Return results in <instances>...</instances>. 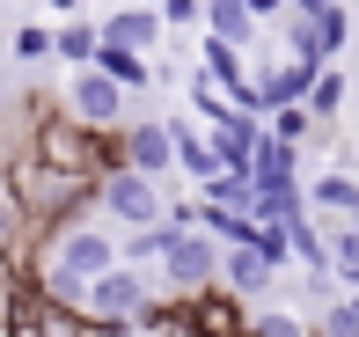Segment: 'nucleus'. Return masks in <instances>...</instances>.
<instances>
[{
	"label": "nucleus",
	"mask_w": 359,
	"mask_h": 337,
	"mask_svg": "<svg viewBox=\"0 0 359 337\" xmlns=\"http://www.w3.org/2000/svg\"><path fill=\"white\" fill-rule=\"evenodd\" d=\"M198 22H205V37H220V44H235V52H242V44L257 37V15L242 8V0H205V15H198Z\"/></svg>",
	"instance_id": "14"
},
{
	"label": "nucleus",
	"mask_w": 359,
	"mask_h": 337,
	"mask_svg": "<svg viewBox=\"0 0 359 337\" xmlns=\"http://www.w3.org/2000/svg\"><path fill=\"white\" fill-rule=\"evenodd\" d=\"M293 8H301V15H316V8H330V0H293Z\"/></svg>",
	"instance_id": "29"
},
{
	"label": "nucleus",
	"mask_w": 359,
	"mask_h": 337,
	"mask_svg": "<svg viewBox=\"0 0 359 337\" xmlns=\"http://www.w3.org/2000/svg\"><path fill=\"white\" fill-rule=\"evenodd\" d=\"M37 249L52 256L67 279H81V286H88V279H103V271L118 264V235H103L88 213H81V220H67V228H52V235H37Z\"/></svg>",
	"instance_id": "3"
},
{
	"label": "nucleus",
	"mask_w": 359,
	"mask_h": 337,
	"mask_svg": "<svg viewBox=\"0 0 359 337\" xmlns=\"http://www.w3.org/2000/svg\"><path fill=\"white\" fill-rule=\"evenodd\" d=\"M323 337H359V294L337 301V308H323Z\"/></svg>",
	"instance_id": "24"
},
{
	"label": "nucleus",
	"mask_w": 359,
	"mask_h": 337,
	"mask_svg": "<svg viewBox=\"0 0 359 337\" xmlns=\"http://www.w3.org/2000/svg\"><path fill=\"white\" fill-rule=\"evenodd\" d=\"M67 118L88 125V132H118V125H125V88L103 81L95 67H74V81H67Z\"/></svg>",
	"instance_id": "7"
},
{
	"label": "nucleus",
	"mask_w": 359,
	"mask_h": 337,
	"mask_svg": "<svg viewBox=\"0 0 359 337\" xmlns=\"http://www.w3.org/2000/svg\"><path fill=\"white\" fill-rule=\"evenodd\" d=\"M308 205H316V213H330V220H359V176H345V169H330V176H316V184H308Z\"/></svg>",
	"instance_id": "13"
},
{
	"label": "nucleus",
	"mask_w": 359,
	"mask_h": 337,
	"mask_svg": "<svg viewBox=\"0 0 359 337\" xmlns=\"http://www.w3.org/2000/svg\"><path fill=\"white\" fill-rule=\"evenodd\" d=\"M8 52L37 67V59H52V29H44V22H22V29H8Z\"/></svg>",
	"instance_id": "21"
},
{
	"label": "nucleus",
	"mask_w": 359,
	"mask_h": 337,
	"mask_svg": "<svg viewBox=\"0 0 359 337\" xmlns=\"http://www.w3.org/2000/svg\"><path fill=\"white\" fill-rule=\"evenodd\" d=\"M242 8H250V15H279L286 0H242Z\"/></svg>",
	"instance_id": "27"
},
{
	"label": "nucleus",
	"mask_w": 359,
	"mask_h": 337,
	"mask_svg": "<svg viewBox=\"0 0 359 337\" xmlns=\"http://www.w3.org/2000/svg\"><path fill=\"white\" fill-rule=\"evenodd\" d=\"M140 8H154V0H140Z\"/></svg>",
	"instance_id": "31"
},
{
	"label": "nucleus",
	"mask_w": 359,
	"mask_h": 337,
	"mask_svg": "<svg viewBox=\"0 0 359 337\" xmlns=\"http://www.w3.org/2000/svg\"><path fill=\"white\" fill-rule=\"evenodd\" d=\"M29 162L59 169V176H88V184H103L110 169H118V132H88V125H74L67 110H52L44 95H29V139H22Z\"/></svg>",
	"instance_id": "2"
},
{
	"label": "nucleus",
	"mask_w": 359,
	"mask_h": 337,
	"mask_svg": "<svg viewBox=\"0 0 359 337\" xmlns=\"http://www.w3.org/2000/svg\"><path fill=\"white\" fill-rule=\"evenodd\" d=\"M257 139H264V125L242 118V110H235V118H220V125H205L213 162H220V169H242V176H250V162H257Z\"/></svg>",
	"instance_id": "9"
},
{
	"label": "nucleus",
	"mask_w": 359,
	"mask_h": 337,
	"mask_svg": "<svg viewBox=\"0 0 359 337\" xmlns=\"http://www.w3.org/2000/svg\"><path fill=\"white\" fill-rule=\"evenodd\" d=\"M161 279H169L176 301H191V294H205V286H220V242H213V235H198V228H176L169 249H161Z\"/></svg>",
	"instance_id": "5"
},
{
	"label": "nucleus",
	"mask_w": 359,
	"mask_h": 337,
	"mask_svg": "<svg viewBox=\"0 0 359 337\" xmlns=\"http://www.w3.org/2000/svg\"><path fill=\"white\" fill-rule=\"evenodd\" d=\"M44 8H52L59 22H67V15H81V0H44Z\"/></svg>",
	"instance_id": "28"
},
{
	"label": "nucleus",
	"mask_w": 359,
	"mask_h": 337,
	"mask_svg": "<svg viewBox=\"0 0 359 337\" xmlns=\"http://www.w3.org/2000/svg\"><path fill=\"white\" fill-rule=\"evenodd\" d=\"M15 286H22V279H8V271H0V337H22V315H15Z\"/></svg>",
	"instance_id": "26"
},
{
	"label": "nucleus",
	"mask_w": 359,
	"mask_h": 337,
	"mask_svg": "<svg viewBox=\"0 0 359 337\" xmlns=\"http://www.w3.org/2000/svg\"><path fill=\"white\" fill-rule=\"evenodd\" d=\"M271 279H279V271H271L257 249H220V286L242 301V308H250L257 294H271Z\"/></svg>",
	"instance_id": "11"
},
{
	"label": "nucleus",
	"mask_w": 359,
	"mask_h": 337,
	"mask_svg": "<svg viewBox=\"0 0 359 337\" xmlns=\"http://www.w3.org/2000/svg\"><path fill=\"white\" fill-rule=\"evenodd\" d=\"M88 67L103 74V81H118L125 95H133V88H154V81H161V74L147 67L140 52H125V44H95V59H88Z\"/></svg>",
	"instance_id": "12"
},
{
	"label": "nucleus",
	"mask_w": 359,
	"mask_h": 337,
	"mask_svg": "<svg viewBox=\"0 0 359 337\" xmlns=\"http://www.w3.org/2000/svg\"><path fill=\"white\" fill-rule=\"evenodd\" d=\"M147 301H154L147 271H133V264H110L103 279H88V294H81V308H74V315H88V323H118V330H133Z\"/></svg>",
	"instance_id": "4"
},
{
	"label": "nucleus",
	"mask_w": 359,
	"mask_h": 337,
	"mask_svg": "<svg viewBox=\"0 0 359 337\" xmlns=\"http://www.w3.org/2000/svg\"><path fill=\"white\" fill-rule=\"evenodd\" d=\"M118 169H133V176H169L176 169V139H169V125L161 118H140V125H118Z\"/></svg>",
	"instance_id": "8"
},
{
	"label": "nucleus",
	"mask_w": 359,
	"mask_h": 337,
	"mask_svg": "<svg viewBox=\"0 0 359 337\" xmlns=\"http://www.w3.org/2000/svg\"><path fill=\"white\" fill-rule=\"evenodd\" d=\"M191 110H198L205 125H220V118H235V103H227V95H220L213 81H198V74H191Z\"/></svg>",
	"instance_id": "22"
},
{
	"label": "nucleus",
	"mask_w": 359,
	"mask_h": 337,
	"mask_svg": "<svg viewBox=\"0 0 359 337\" xmlns=\"http://www.w3.org/2000/svg\"><path fill=\"white\" fill-rule=\"evenodd\" d=\"M316 132H323V125L308 118V103H286V110L264 118V139H271V147H301V139H316Z\"/></svg>",
	"instance_id": "17"
},
{
	"label": "nucleus",
	"mask_w": 359,
	"mask_h": 337,
	"mask_svg": "<svg viewBox=\"0 0 359 337\" xmlns=\"http://www.w3.org/2000/svg\"><path fill=\"white\" fill-rule=\"evenodd\" d=\"M323 242H330V271H337V279H352V286H359V220H352V228H330Z\"/></svg>",
	"instance_id": "20"
},
{
	"label": "nucleus",
	"mask_w": 359,
	"mask_h": 337,
	"mask_svg": "<svg viewBox=\"0 0 359 337\" xmlns=\"http://www.w3.org/2000/svg\"><path fill=\"white\" fill-rule=\"evenodd\" d=\"M169 139H176V169H184L191 184H205V176L220 169V162H213V147H205V132H198V125H184V118H176V125H169Z\"/></svg>",
	"instance_id": "15"
},
{
	"label": "nucleus",
	"mask_w": 359,
	"mask_h": 337,
	"mask_svg": "<svg viewBox=\"0 0 359 337\" xmlns=\"http://www.w3.org/2000/svg\"><path fill=\"white\" fill-rule=\"evenodd\" d=\"M154 15H161V29H191L205 15V0H154Z\"/></svg>",
	"instance_id": "25"
},
{
	"label": "nucleus",
	"mask_w": 359,
	"mask_h": 337,
	"mask_svg": "<svg viewBox=\"0 0 359 337\" xmlns=\"http://www.w3.org/2000/svg\"><path fill=\"white\" fill-rule=\"evenodd\" d=\"M95 205H103L125 235H133V228H154V220H169L161 184H154V176H133V169H110L103 184H95Z\"/></svg>",
	"instance_id": "6"
},
{
	"label": "nucleus",
	"mask_w": 359,
	"mask_h": 337,
	"mask_svg": "<svg viewBox=\"0 0 359 337\" xmlns=\"http://www.w3.org/2000/svg\"><path fill=\"white\" fill-rule=\"evenodd\" d=\"M0 52H8V29H0Z\"/></svg>",
	"instance_id": "30"
},
{
	"label": "nucleus",
	"mask_w": 359,
	"mask_h": 337,
	"mask_svg": "<svg viewBox=\"0 0 359 337\" xmlns=\"http://www.w3.org/2000/svg\"><path fill=\"white\" fill-rule=\"evenodd\" d=\"M95 44H103V37H95V22H88V15H67V22L52 29V59H67V67H88V59H95Z\"/></svg>",
	"instance_id": "16"
},
{
	"label": "nucleus",
	"mask_w": 359,
	"mask_h": 337,
	"mask_svg": "<svg viewBox=\"0 0 359 337\" xmlns=\"http://www.w3.org/2000/svg\"><path fill=\"white\" fill-rule=\"evenodd\" d=\"M308 29H316V52H323V59H330V52H345V37H352V22H345V8H337V0L308 15Z\"/></svg>",
	"instance_id": "19"
},
{
	"label": "nucleus",
	"mask_w": 359,
	"mask_h": 337,
	"mask_svg": "<svg viewBox=\"0 0 359 337\" xmlns=\"http://www.w3.org/2000/svg\"><path fill=\"white\" fill-rule=\"evenodd\" d=\"M0 191L15 198L29 242L52 235V228H67V220H81V213H95V184L88 176H59V169L29 162V154H8V162H0Z\"/></svg>",
	"instance_id": "1"
},
{
	"label": "nucleus",
	"mask_w": 359,
	"mask_h": 337,
	"mask_svg": "<svg viewBox=\"0 0 359 337\" xmlns=\"http://www.w3.org/2000/svg\"><path fill=\"white\" fill-rule=\"evenodd\" d=\"M95 37H103V44H125V52H154V44H161V15L154 8H140V0H133V8H118V15H103V22H95Z\"/></svg>",
	"instance_id": "10"
},
{
	"label": "nucleus",
	"mask_w": 359,
	"mask_h": 337,
	"mask_svg": "<svg viewBox=\"0 0 359 337\" xmlns=\"http://www.w3.org/2000/svg\"><path fill=\"white\" fill-rule=\"evenodd\" d=\"M0 249H29V228H22V213H15V198H8V191H0Z\"/></svg>",
	"instance_id": "23"
},
{
	"label": "nucleus",
	"mask_w": 359,
	"mask_h": 337,
	"mask_svg": "<svg viewBox=\"0 0 359 337\" xmlns=\"http://www.w3.org/2000/svg\"><path fill=\"white\" fill-rule=\"evenodd\" d=\"M337 110H345V74H330V67H323V74H316V88H308V118L330 132V118H337Z\"/></svg>",
	"instance_id": "18"
}]
</instances>
